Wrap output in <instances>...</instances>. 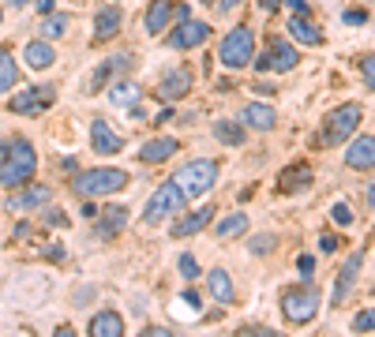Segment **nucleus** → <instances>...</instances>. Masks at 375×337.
Returning <instances> with one entry per match:
<instances>
[{
	"label": "nucleus",
	"mask_w": 375,
	"mask_h": 337,
	"mask_svg": "<svg viewBox=\"0 0 375 337\" xmlns=\"http://www.w3.org/2000/svg\"><path fill=\"white\" fill-rule=\"evenodd\" d=\"M34 168H38L34 147H30L27 139H15L12 147H8L4 162H0V184H4V188H19V184H27L30 176H34Z\"/></svg>",
	"instance_id": "nucleus-1"
},
{
	"label": "nucleus",
	"mask_w": 375,
	"mask_h": 337,
	"mask_svg": "<svg viewBox=\"0 0 375 337\" xmlns=\"http://www.w3.org/2000/svg\"><path fill=\"white\" fill-rule=\"evenodd\" d=\"M75 195L83 199H98V195H117V191L128 188V173L124 168H86V173L75 176Z\"/></svg>",
	"instance_id": "nucleus-2"
},
{
	"label": "nucleus",
	"mask_w": 375,
	"mask_h": 337,
	"mask_svg": "<svg viewBox=\"0 0 375 337\" xmlns=\"http://www.w3.org/2000/svg\"><path fill=\"white\" fill-rule=\"evenodd\" d=\"M173 180L180 184V191H184L188 199H199V195H206V191L218 184V162H210V158H195V162L180 165Z\"/></svg>",
	"instance_id": "nucleus-3"
},
{
	"label": "nucleus",
	"mask_w": 375,
	"mask_h": 337,
	"mask_svg": "<svg viewBox=\"0 0 375 337\" xmlns=\"http://www.w3.org/2000/svg\"><path fill=\"white\" fill-rule=\"evenodd\" d=\"M282 315L289 319V323H297V326H304V323H312V319L319 315V292L312 285H293V288H285L282 292Z\"/></svg>",
	"instance_id": "nucleus-4"
},
{
	"label": "nucleus",
	"mask_w": 375,
	"mask_h": 337,
	"mask_svg": "<svg viewBox=\"0 0 375 337\" xmlns=\"http://www.w3.org/2000/svg\"><path fill=\"white\" fill-rule=\"evenodd\" d=\"M361 105L356 101H349V105H341V109H334L330 116L323 120V135H319V142L323 147H338V142H346L349 135L356 132V124H361Z\"/></svg>",
	"instance_id": "nucleus-5"
},
{
	"label": "nucleus",
	"mask_w": 375,
	"mask_h": 337,
	"mask_svg": "<svg viewBox=\"0 0 375 337\" xmlns=\"http://www.w3.org/2000/svg\"><path fill=\"white\" fill-rule=\"evenodd\" d=\"M184 191H180V184L177 180H169V184H162V188L150 195V203H147V210H143V221L147 225H162L165 218H173V214H180V206H184Z\"/></svg>",
	"instance_id": "nucleus-6"
},
{
	"label": "nucleus",
	"mask_w": 375,
	"mask_h": 337,
	"mask_svg": "<svg viewBox=\"0 0 375 337\" xmlns=\"http://www.w3.org/2000/svg\"><path fill=\"white\" fill-rule=\"evenodd\" d=\"M252 53H255V34L248 27L229 30L226 42H221V64H226V68H244V64H252Z\"/></svg>",
	"instance_id": "nucleus-7"
},
{
	"label": "nucleus",
	"mask_w": 375,
	"mask_h": 337,
	"mask_svg": "<svg viewBox=\"0 0 375 337\" xmlns=\"http://www.w3.org/2000/svg\"><path fill=\"white\" fill-rule=\"evenodd\" d=\"M297 64H300L297 49H293L285 38H274V42H270V49L255 60V71H293Z\"/></svg>",
	"instance_id": "nucleus-8"
},
{
	"label": "nucleus",
	"mask_w": 375,
	"mask_h": 337,
	"mask_svg": "<svg viewBox=\"0 0 375 337\" xmlns=\"http://www.w3.org/2000/svg\"><path fill=\"white\" fill-rule=\"evenodd\" d=\"M53 86H30V90H23V94H15L12 101H8V109L12 112H23V116H30V112H45L53 105Z\"/></svg>",
	"instance_id": "nucleus-9"
},
{
	"label": "nucleus",
	"mask_w": 375,
	"mask_h": 337,
	"mask_svg": "<svg viewBox=\"0 0 375 337\" xmlns=\"http://www.w3.org/2000/svg\"><path fill=\"white\" fill-rule=\"evenodd\" d=\"M210 38V27L206 23H195V19H180V27L169 34V45L173 49H195Z\"/></svg>",
	"instance_id": "nucleus-10"
},
{
	"label": "nucleus",
	"mask_w": 375,
	"mask_h": 337,
	"mask_svg": "<svg viewBox=\"0 0 375 337\" xmlns=\"http://www.w3.org/2000/svg\"><path fill=\"white\" fill-rule=\"evenodd\" d=\"M49 199H53L49 184H30V188L15 191V195L8 199V206H12V210H38V206H45Z\"/></svg>",
	"instance_id": "nucleus-11"
},
{
	"label": "nucleus",
	"mask_w": 375,
	"mask_h": 337,
	"mask_svg": "<svg viewBox=\"0 0 375 337\" xmlns=\"http://www.w3.org/2000/svg\"><path fill=\"white\" fill-rule=\"evenodd\" d=\"M188 90H191V71L188 68H173L169 75L158 83V98L162 101H177V98H184Z\"/></svg>",
	"instance_id": "nucleus-12"
},
{
	"label": "nucleus",
	"mask_w": 375,
	"mask_h": 337,
	"mask_svg": "<svg viewBox=\"0 0 375 337\" xmlns=\"http://www.w3.org/2000/svg\"><path fill=\"white\" fill-rule=\"evenodd\" d=\"M346 165L349 168H375V135L353 139V147L346 150Z\"/></svg>",
	"instance_id": "nucleus-13"
},
{
	"label": "nucleus",
	"mask_w": 375,
	"mask_h": 337,
	"mask_svg": "<svg viewBox=\"0 0 375 337\" xmlns=\"http://www.w3.org/2000/svg\"><path fill=\"white\" fill-rule=\"evenodd\" d=\"M241 124L244 127H255V132H270V127L278 124V112L270 105H263V101H252V105L241 109Z\"/></svg>",
	"instance_id": "nucleus-14"
},
{
	"label": "nucleus",
	"mask_w": 375,
	"mask_h": 337,
	"mask_svg": "<svg viewBox=\"0 0 375 337\" xmlns=\"http://www.w3.org/2000/svg\"><path fill=\"white\" fill-rule=\"evenodd\" d=\"M23 60H27V68L45 71V68H53V64H57V53H53V45L45 42V38H38V42H30V45H27Z\"/></svg>",
	"instance_id": "nucleus-15"
},
{
	"label": "nucleus",
	"mask_w": 375,
	"mask_h": 337,
	"mask_svg": "<svg viewBox=\"0 0 375 337\" xmlns=\"http://www.w3.org/2000/svg\"><path fill=\"white\" fill-rule=\"evenodd\" d=\"M90 142H94V150H98V154H117V150L124 147L121 135L109 132L106 120H94V124H90Z\"/></svg>",
	"instance_id": "nucleus-16"
},
{
	"label": "nucleus",
	"mask_w": 375,
	"mask_h": 337,
	"mask_svg": "<svg viewBox=\"0 0 375 337\" xmlns=\"http://www.w3.org/2000/svg\"><path fill=\"white\" fill-rule=\"evenodd\" d=\"M90 334L94 337H121L124 334V319L117 315V311H98V315L90 319Z\"/></svg>",
	"instance_id": "nucleus-17"
},
{
	"label": "nucleus",
	"mask_w": 375,
	"mask_h": 337,
	"mask_svg": "<svg viewBox=\"0 0 375 337\" xmlns=\"http://www.w3.org/2000/svg\"><path fill=\"white\" fill-rule=\"evenodd\" d=\"M173 8L177 4H169V0H154V4H150V12H147V30L150 34H165V27H169L173 23Z\"/></svg>",
	"instance_id": "nucleus-18"
},
{
	"label": "nucleus",
	"mask_w": 375,
	"mask_h": 337,
	"mask_svg": "<svg viewBox=\"0 0 375 337\" xmlns=\"http://www.w3.org/2000/svg\"><path fill=\"white\" fill-rule=\"evenodd\" d=\"M289 34L297 38L300 45H319V42H323V30H319L308 15H293V19H289Z\"/></svg>",
	"instance_id": "nucleus-19"
},
{
	"label": "nucleus",
	"mask_w": 375,
	"mask_h": 337,
	"mask_svg": "<svg viewBox=\"0 0 375 337\" xmlns=\"http://www.w3.org/2000/svg\"><path fill=\"white\" fill-rule=\"evenodd\" d=\"M117 30H121V8H101L98 19H94V38L98 42H106V38H117Z\"/></svg>",
	"instance_id": "nucleus-20"
},
{
	"label": "nucleus",
	"mask_w": 375,
	"mask_h": 337,
	"mask_svg": "<svg viewBox=\"0 0 375 337\" xmlns=\"http://www.w3.org/2000/svg\"><path fill=\"white\" fill-rule=\"evenodd\" d=\"M361 262H364V251H353V255H349L346 270L338 274V285H334V303L346 300V292L353 288V281H356V270H361Z\"/></svg>",
	"instance_id": "nucleus-21"
},
{
	"label": "nucleus",
	"mask_w": 375,
	"mask_h": 337,
	"mask_svg": "<svg viewBox=\"0 0 375 337\" xmlns=\"http://www.w3.org/2000/svg\"><path fill=\"white\" fill-rule=\"evenodd\" d=\"M210 214H214L210 206H203V210L188 214L184 221H177V225H173V236H177V240H184V236H195V232H203L206 225H210Z\"/></svg>",
	"instance_id": "nucleus-22"
},
{
	"label": "nucleus",
	"mask_w": 375,
	"mask_h": 337,
	"mask_svg": "<svg viewBox=\"0 0 375 337\" xmlns=\"http://www.w3.org/2000/svg\"><path fill=\"white\" fill-rule=\"evenodd\" d=\"M177 150H180L177 139H154V142H147V147L139 150V158L147 165H158V162H165V158H173Z\"/></svg>",
	"instance_id": "nucleus-23"
},
{
	"label": "nucleus",
	"mask_w": 375,
	"mask_h": 337,
	"mask_svg": "<svg viewBox=\"0 0 375 337\" xmlns=\"http://www.w3.org/2000/svg\"><path fill=\"white\" fill-rule=\"evenodd\" d=\"M128 225V210L124 206H109V210H101V218H98V232L101 236H117Z\"/></svg>",
	"instance_id": "nucleus-24"
},
{
	"label": "nucleus",
	"mask_w": 375,
	"mask_h": 337,
	"mask_svg": "<svg viewBox=\"0 0 375 337\" xmlns=\"http://www.w3.org/2000/svg\"><path fill=\"white\" fill-rule=\"evenodd\" d=\"M214 232H218V240H237L248 232V218L244 214H226V218L214 225Z\"/></svg>",
	"instance_id": "nucleus-25"
},
{
	"label": "nucleus",
	"mask_w": 375,
	"mask_h": 337,
	"mask_svg": "<svg viewBox=\"0 0 375 337\" xmlns=\"http://www.w3.org/2000/svg\"><path fill=\"white\" fill-rule=\"evenodd\" d=\"M206 281H210V296H214V300H218V303H233V281H229L226 270H210Z\"/></svg>",
	"instance_id": "nucleus-26"
},
{
	"label": "nucleus",
	"mask_w": 375,
	"mask_h": 337,
	"mask_svg": "<svg viewBox=\"0 0 375 337\" xmlns=\"http://www.w3.org/2000/svg\"><path fill=\"white\" fill-rule=\"evenodd\" d=\"M19 83V68H15V56L8 49H0V94L12 90V86Z\"/></svg>",
	"instance_id": "nucleus-27"
},
{
	"label": "nucleus",
	"mask_w": 375,
	"mask_h": 337,
	"mask_svg": "<svg viewBox=\"0 0 375 337\" xmlns=\"http://www.w3.org/2000/svg\"><path fill=\"white\" fill-rule=\"evenodd\" d=\"M109 101H113V105H124V109H135L139 105V86L135 83H117L113 94H109Z\"/></svg>",
	"instance_id": "nucleus-28"
},
{
	"label": "nucleus",
	"mask_w": 375,
	"mask_h": 337,
	"mask_svg": "<svg viewBox=\"0 0 375 337\" xmlns=\"http://www.w3.org/2000/svg\"><path fill=\"white\" fill-rule=\"evenodd\" d=\"M121 71H128V56H113V60H106L98 71H94V90H98L101 83H109L113 75H121Z\"/></svg>",
	"instance_id": "nucleus-29"
},
{
	"label": "nucleus",
	"mask_w": 375,
	"mask_h": 337,
	"mask_svg": "<svg viewBox=\"0 0 375 337\" xmlns=\"http://www.w3.org/2000/svg\"><path fill=\"white\" fill-rule=\"evenodd\" d=\"M214 139L226 142V147H241L244 142V127L229 124V120H221V124H214Z\"/></svg>",
	"instance_id": "nucleus-30"
},
{
	"label": "nucleus",
	"mask_w": 375,
	"mask_h": 337,
	"mask_svg": "<svg viewBox=\"0 0 375 337\" xmlns=\"http://www.w3.org/2000/svg\"><path fill=\"white\" fill-rule=\"evenodd\" d=\"M308 180H312V168H308V165H293V168H285V173H282V188L285 191L304 188Z\"/></svg>",
	"instance_id": "nucleus-31"
},
{
	"label": "nucleus",
	"mask_w": 375,
	"mask_h": 337,
	"mask_svg": "<svg viewBox=\"0 0 375 337\" xmlns=\"http://www.w3.org/2000/svg\"><path fill=\"white\" fill-rule=\"evenodd\" d=\"M64 30H68V15H45V23H42L45 42H53V38H64Z\"/></svg>",
	"instance_id": "nucleus-32"
},
{
	"label": "nucleus",
	"mask_w": 375,
	"mask_h": 337,
	"mask_svg": "<svg viewBox=\"0 0 375 337\" xmlns=\"http://www.w3.org/2000/svg\"><path fill=\"white\" fill-rule=\"evenodd\" d=\"M180 277H188V281H195L199 277V262H195V255H180Z\"/></svg>",
	"instance_id": "nucleus-33"
},
{
	"label": "nucleus",
	"mask_w": 375,
	"mask_h": 337,
	"mask_svg": "<svg viewBox=\"0 0 375 337\" xmlns=\"http://www.w3.org/2000/svg\"><path fill=\"white\" fill-rule=\"evenodd\" d=\"M353 330H356V334H364V330H375V308L361 311V315L353 319Z\"/></svg>",
	"instance_id": "nucleus-34"
},
{
	"label": "nucleus",
	"mask_w": 375,
	"mask_h": 337,
	"mask_svg": "<svg viewBox=\"0 0 375 337\" xmlns=\"http://www.w3.org/2000/svg\"><path fill=\"white\" fill-rule=\"evenodd\" d=\"M334 225H353V206L349 203H334Z\"/></svg>",
	"instance_id": "nucleus-35"
},
{
	"label": "nucleus",
	"mask_w": 375,
	"mask_h": 337,
	"mask_svg": "<svg viewBox=\"0 0 375 337\" xmlns=\"http://www.w3.org/2000/svg\"><path fill=\"white\" fill-rule=\"evenodd\" d=\"M297 266H300V277H304V281H312V277H315V259H312V255H300Z\"/></svg>",
	"instance_id": "nucleus-36"
},
{
	"label": "nucleus",
	"mask_w": 375,
	"mask_h": 337,
	"mask_svg": "<svg viewBox=\"0 0 375 337\" xmlns=\"http://www.w3.org/2000/svg\"><path fill=\"white\" fill-rule=\"evenodd\" d=\"M252 251H259V255H267V251H274V236H255V244H252Z\"/></svg>",
	"instance_id": "nucleus-37"
},
{
	"label": "nucleus",
	"mask_w": 375,
	"mask_h": 337,
	"mask_svg": "<svg viewBox=\"0 0 375 337\" xmlns=\"http://www.w3.org/2000/svg\"><path fill=\"white\" fill-rule=\"evenodd\" d=\"M361 71H364V83H368L372 90H375V56H368V60L361 64Z\"/></svg>",
	"instance_id": "nucleus-38"
},
{
	"label": "nucleus",
	"mask_w": 375,
	"mask_h": 337,
	"mask_svg": "<svg viewBox=\"0 0 375 337\" xmlns=\"http://www.w3.org/2000/svg\"><path fill=\"white\" fill-rule=\"evenodd\" d=\"M38 12H42V19H45V15H53V8H57V0H38Z\"/></svg>",
	"instance_id": "nucleus-39"
},
{
	"label": "nucleus",
	"mask_w": 375,
	"mask_h": 337,
	"mask_svg": "<svg viewBox=\"0 0 375 337\" xmlns=\"http://www.w3.org/2000/svg\"><path fill=\"white\" fill-rule=\"evenodd\" d=\"M319 244H323V251H326V255H330V251H338V240H334V236H330V232H326V236H323V240H319Z\"/></svg>",
	"instance_id": "nucleus-40"
},
{
	"label": "nucleus",
	"mask_w": 375,
	"mask_h": 337,
	"mask_svg": "<svg viewBox=\"0 0 375 337\" xmlns=\"http://www.w3.org/2000/svg\"><path fill=\"white\" fill-rule=\"evenodd\" d=\"M285 4H289L297 15H308V0H285Z\"/></svg>",
	"instance_id": "nucleus-41"
},
{
	"label": "nucleus",
	"mask_w": 375,
	"mask_h": 337,
	"mask_svg": "<svg viewBox=\"0 0 375 337\" xmlns=\"http://www.w3.org/2000/svg\"><path fill=\"white\" fill-rule=\"evenodd\" d=\"M49 225H57V229H60V225H68V218H64L60 210H49Z\"/></svg>",
	"instance_id": "nucleus-42"
},
{
	"label": "nucleus",
	"mask_w": 375,
	"mask_h": 337,
	"mask_svg": "<svg viewBox=\"0 0 375 337\" xmlns=\"http://www.w3.org/2000/svg\"><path fill=\"white\" fill-rule=\"evenodd\" d=\"M184 303H191V308L199 311V292H195V288H188V292H184Z\"/></svg>",
	"instance_id": "nucleus-43"
},
{
	"label": "nucleus",
	"mask_w": 375,
	"mask_h": 337,
	"mask_svg": "<svg viewBox=\"0 0 375 337\" xmlns=\"http://www.w3.org/2000/svg\"><path fill=\"white\" fill-rule=\"evenodd\" d=\"M263 4V12H278V8H282V0H259Z\"/></svg>",
	"instance_id": "nucleus-44"
},
{
	"label": "nucleus",
	"mask_w": 375,
	"mask_h": 337,
	"mask_svg": "<svg viewBox=\"0 0 375 337\" xmlns=\"http://www.w3.org/2000/svg\"><path fill=\"white\" fill-rule=\"evenodd\" d=\"M346 23H353V27H356V23H364V12H346Z\"/></svg>",
	"instance_id": "nucleus-45"
},
{
	"label": "nucleus",
	"mask_w": 375,
	"mask_h": 337,
	"mask_svg": "<svg viewBox=\"0 0 375 337\" xmlns=\"http://www.w3.org/2000/svg\"><path fill=\"white\" fill-rule=\"evenodd\" d=\"M368 206L375 210V184H368Z\"/></svg>",
	"instance_id": "nucleus-46"
},
{
	"label": "nucleus",
	"mask_w": 375,
	"mask_h": 337,
	"mask_svg": "<svg viewBox=\"0 0 375 337\" xmlns=\"http://www.w3.org/2000/svg\"><path fill=\"white\" fill-rule=\"evenodd\" d=\"M4 154H8V147H4V142H0V162H4Z\"/></svg>",
	"instance_id": "nucleus-47"
},
{
	"label": "nucleus",
	"mask_w": 375,
	"mask_h": 337,
	"mask_svg": "<svg viewBox=\"0 0 375 337\" xmlns=\"http://www.w3.org/2000/svg\"><path fill=\"white\" fill-rule=\"evenodd\" d=\"M8 4H15V8H19V4H23V0H8Z\"/></svg>",
	"instance_id": "nucleus-48"
}]
</instances>
